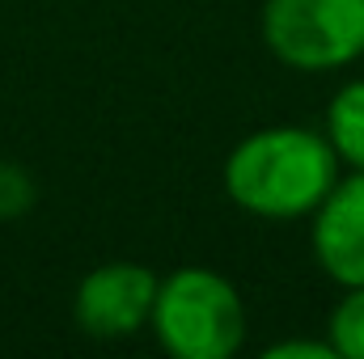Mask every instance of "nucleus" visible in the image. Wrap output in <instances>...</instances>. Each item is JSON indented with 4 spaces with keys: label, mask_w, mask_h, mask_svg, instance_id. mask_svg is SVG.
I'll list each match as a JSON object with an SVG mask.
<instances>
[{
    "label": "nucleus",
    "mask_w": 364,
    "mask_h": 359,
    "mask_svg": "<svg viewBox=\"0 0 364 359\" xmlns=\"http://www.w3.org/2000/svg\"><path fill=\"white\" fill-rule=\"evenodd\" d=\"M339 182L326 136L305 127H263L225 157V194L263 220H301Z\"/></svg>",
    "instance_id": "1"
},
{
    "label": "nucleus",
    "mask_w": 364,
    "mask_h": 359,
    "mask_svg": "<svg viewBox=\"0 0 364 359\" xmlns=\"http://www.w3.org/2000/svg\"><path fill=\"white\" fill-rule=\"evenodd\" d=\"M326 338L339 359H364V283L348 287V296L331 309Z\"/></svg>",
    "instance_id": "7"
},
{
    "label": "nucleus",
    "mask_w": 364,
    "mask_h": 359,
    "mask_svg": "<svg viewBox=\"0 0 364 359\" xmlns=\"http://www.w3.org/2000/svg\"><path fill=\"white\" fill-rule=\"evenodd\" d=\"M263 43L296 72H335L364 55V0H267Z\"/></svg>",
    "instance_id": "3"
},
{
    "label": "nucleus",
    "mask_w": 364,
    "mask_h": 359,
    "mask_svg": "<svg viewBox=\"0 0 364 359\" xmlns=\"http://www.w3.org/2000/svg\"><path fill=\"white\" fill-rule=\"evenodd\" d=\"M34 203V182L26 170L0 161V220H17L21 211H30Z\"/></svg>",
    "instance_id": "8"
},
{
    "label": "nucleus",
    "mask_w": 364,
    "mask_h": 359,
    "mask_svg": "<svg viewBox=\"0 0 364 359\" xmlns=\"http://www.w3.org/2000/svg\"><path fill=\"white\" fill-rule=\"evenodd\" d=\"M157 275L140 263H106L93 267L77 287V326L90 338H132L149 326L157 300Z\"/></svg>",
    "instance_id": "4"
},
{
    "label": "nucleus",
    "mask_w": 364,
    "mask_h": 359,
    "mask_svg": "<svg viewBox=\"0 0 364 359\" xmlns=\"http://www.w3.org/2000/svg\"><path fill=\"white\" fill-rule=\"evenodd\" d=\"M326 140L335 157L352 170H364V81H352L326 106Z\"/></svg>",
    "instance_id": "6"
},
{
    "label": "nucleus",
    "mask_w": 364,
    "mask_h": 359,
    "mask_svg": "<svg viewBox=\"0 0 364 359\" xmlns=\"http://www.w3.org/2000/svg\"><path fill=\"white\" fill-rule=\"evenodd\" d=\"M149 326L174 359H229L246 343V304L225 275L178 267L157 283Z\"/></svg>",
    "instance_id": "2"
},
{
    "label": "nucleus",
    "mask_w": 364,
    "mask_h": 359,
    "mask_svg": "<svg viewBox=\"0 0 364 359\" xmlns=\"http://www.w3.org/2000/svg\"><path fill=\"white\" fill-rule=\"evenodd\" d=\"M314 258L339 287L364 283V170L335 182L314 207Z\"/></svg>",
    "instance_id": "5"
},
{
    "label": "nucleus",
    "mask_w": 364,
    "mask_h": 359,
    "mask_svg": "<svg viewBox=\"0 0 364 359\" xmlns=\"http://www.w3.org/2000/svg\"><path fill=\"white\" fill-rule=\"evenodd\" d=\"M267 359H335L331 338L326 343H309V338H288V343H275L263 351Z\"/></svg>",
    "instance_id": "9"
}]
</instances>
